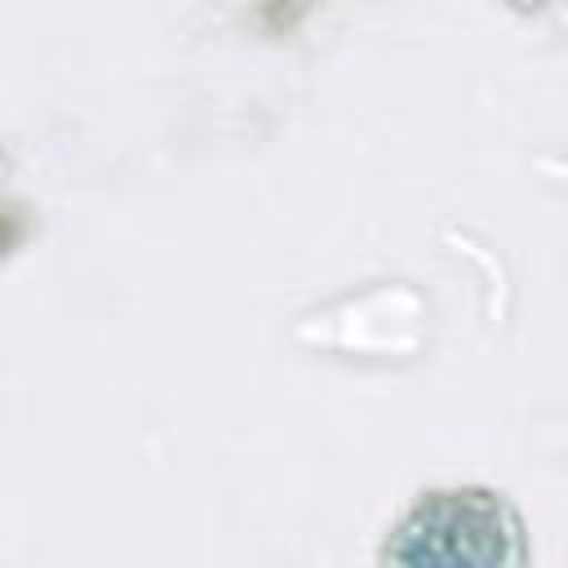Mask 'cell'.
<instances>
[{
    "instance_id": "1",
    "label": "cell",
    "mask_w": 568,
    "mask_h": 568,
    "mask_svg": "<svg viewBox=\"0 0 568 568\" xmlns=\"http://www.w3.org/2000/svg\"><path fill=\"white\" fill-rule=\"evenodd\" d=\"M382 568H528V532L493 488H430L390 524Z\"/></svg>"
}]
</instances>
